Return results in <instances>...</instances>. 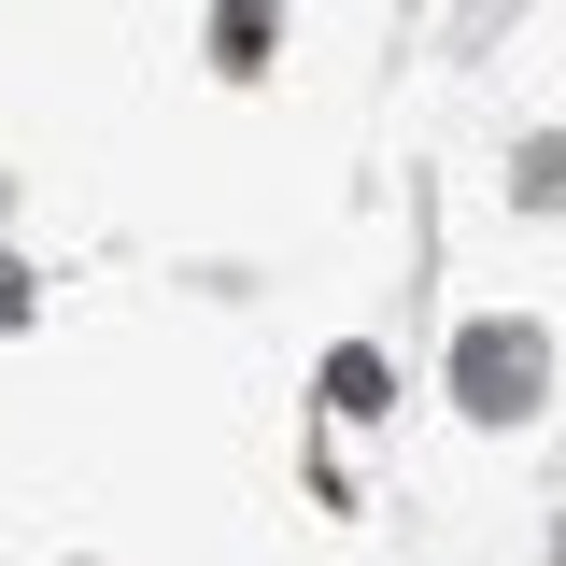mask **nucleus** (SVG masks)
<instances>
[{"label": "nucleus", "instance_id": "f257e3e1", "mask_svg": "<svg viewBox=\"0 0 566 566\" xmlns=\"http://www.w3.org/2000/svg\"><path fill=\"white\" fill-rule=\"evenodd\" d=\"M538 382H553L538 326H468V340H453V397H468L482 424H524V411H538Z\"/></svg>", "mask_w": 566, "mask_h": 566}, {"label": "nucleus", "instance_id": "f03ea898", "mask_svg": "<svg viewBox=\"0 0 566 566\" xmlns=\"http://www.w3.org/2000/svg\"><path fill=\"white\" fill-rule=\"evenodd\" d=\"M326 411H340V424L397 411V382H382V354H368V340H340V354H326Z\"/></svg>", "mask_w": 566, "mask_h": 566}, {"label": "nucleus", "instance_id": "7ed1b4c3", "mask_svg": "<svg viewBox=\"0 0 566 566\" xmlns=\"http://www.w3.org/2000/svg\"><path fill=\"white\" fill-rule=\"evenodd\" d=\"M212 57H227V71H270V0H212Z\"/></svg>", "mask_w": 566, "mask_h": 566}]
</instances>
